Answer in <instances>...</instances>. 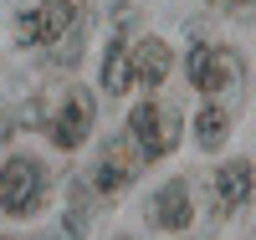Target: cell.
Returning <instances> with one entry per match:
<instances>
[{"label":"cell","mask_w":256,"mask_h":240,"mask_svg":"<svg viewBox=\"0 0 256 240\" xmlns=\"http://www.w3.org/2000/svg\"><path fill=\"white\" fill-rule=\"evenodd\" d=\"M190 184L184 179H174V184H164L159 194H154V210H148V220H154L159 230H184L190 225Z\"/></svg>","instance_id":"6"},{"label":"cell","mask_w":256,"mask_h":240,"mask_svg":"<svg viewBox=\"0 0 256 240\" xmlns=\"http://www.w3.org/2000/svg\"><path fill=\"white\" fill-rule=\"evenodd\" d=\"M230 5H251V0H230Z\"/></svg>","instance_id":"12"},{"label":"cell","mask_w":256,"mask_h":240,"mask_svg":"<svg viewBox=\"0 0 256 240\" xmlns=\"http://www.w3.org/2000/svg\"><path fill=\"white\" fill-rule=\"evenodd\" d=\"M128 82H134V61H128V41H113L108 46V56H102V87L118 97V92H128Z\"/></svg>","instance_id":"10"},{"label":"cell","mask_w":256,"mask_h":240,"mask_svg":"<svg viewBox=\"0 0 256 240\" xmlns=\"http://www.w3.org/2000/svg\"><path fill=\"white\" fill-rule=\"evenodd\" d=\"M88 128H92V97L88 92H72L67 107L52 118V143L56 148H77L82 138H88Z\"/></svg>","instance_id":"5"},{"label":"cell","mask_w":256,"mask_h":240,"mask_svg":"<svg viewBox=\"0 0 256 240\" xmlns=\"http://www.w3.org/2000/svg\"><path fill=\"white\" fill-rule=\"evenodd\" d=\"M128 133L138 138L144 159H159V154H169V148L180 143V123H174V113H164V107L138 102V107H134V118H128Z\"/></svg>","instance_id":"2"},{"label":"cell","mask_w":256,"mask_h":240,"mask_svg":"<svg viewBox=\"0 0 256 240\" xmlns=\"http://www.w3.org/2000/svg\"><path fill=\"white\" fill-rule=\"evenodd\" d=\"M190 82L200 92H226V87L241 82V56L226 46H195L190 51Z\"/></svg>","instance_id":"3"},{"label":"cell","mask_w":256,"mask_h":240,"mask_svg":"<svg viewBox=\"0 0 256 240\" xmlns=\"http://www.w3.org/2000/svg\"><path fill=\"white\" fill-rule=\"evenodd\" d=\"M72 26H77V5L72 0H41L36 10H26L16 20V31L26 41H62Z\"/></svg>","instance_id":"4"},{"label":"cell","mask_w":256,"mask_h":240,"mask_svg":"<svg viewBox=\"0 0 256 240\" xmlns=\"http://www.w3.org/2000/svg\"><path fill=\"white\" fill-rule=\"evenodd\" d=\"M226 133H230V118L220 113V107H205V113L195 118V138H200L205 148H216V143H220Z\"/></svg>","instance_id":"11"},{"label":"cell","mask_w":256,"mask_h":240,"mask_svg":"<svg viewBox=\"0 0 256 240\" xmlns=\"http://www.w3.org/2000/svg\"><path fill=\"white\" fill-rule=\"evenodd\" d=\"M128 61H134V82H144V87L169 77V46L164 41H138V46L128 51Z\"/></svg>","instance_id":"9"},{"label":"cell","mask_w":256,"mask_h":240,"mask_svg":"<svg viewBox=\"0 0 256 240\" xmlns=\"http://www.w3.org/2000/svg\"><path fill=\"white\" fill-rule=\"evenodd\" d=\"M251 184H256V174H251V164H220L216 169V200H220V210H236V205H246V194H251Z\"/></svg>","instance_id":"8"},{"label":"cell","mask_w":256,"mask_h":240,"mask_svg":"<svg viewBox=\"0 0 256 240\" xmlns=\"http://www.w3.org/2000/svg\"><path fill=\"white\" fill-rule=\"evenodd\" d=\"M134 174H138V154L128 148V138H118V143H108V154H102L92 184H98V189H118V184L134 179Z\"/></svg>","instance_id":"7"},{"label":"cell","mask_w":256,"mask_h":240,"mask_svg":"<svg viewBox=\"0 0 256 240\" xmlns=\"http://www.w3.org/2000/svg\"><path fill=\"white\" fill-rule=\"evenodd\" d=\"M41 189H46V179H41L36 159L0 164V205H6V215H31L41 205Z\"/></svg>","instance_id":"1"}]
</instances>
